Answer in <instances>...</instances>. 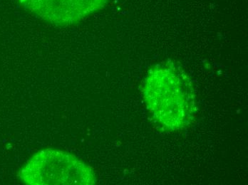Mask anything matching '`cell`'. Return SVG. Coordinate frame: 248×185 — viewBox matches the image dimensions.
Wrapping results in <instances>:
<instances>
[{"mask_svg": "<svg viewBox=\"0 0 248 185\" xmlns=\"http://www.w3.org/2000/svg\"><path fill=\"white\" fill-rule=\"evenodd\" d=\"M143 95L149 114L167 131L184 130L196 118L197 101L193 83L173 64L151 69L143 81Z\"/></svg>", "mask_w": 248, "mask_h": 185, "instance_id": "6da1fadb", "label": "cell"}, {"mask_svg": "<svg viewBox=\"0 0 248 185\" xmlns=\"http://www.w3.org/2000/svg\"><path fill=\"white\" fill-rule=\"evenodd\" d=\"M30 185H93L97 182L94 171L77 156L46 148L32 156L18 174Z\"/></svg>", "mask_w": 248, "mask_h": 185, "instance_id": "7a4b0ae2", "label": "cell"}, {"mask_svg": "<svg viewBox=\"0 0 248 185\" xmlns=\"http://www.w3.org/2000/svg\"><path fill=\"white\" fill-rule=\"evenodd\" d=\"M107 0H25L30 8L49 22L67 25L77 23L104 7Z\"/></svg>", "mask_w": 248, "mask_h": 185, "instance_id": "3957f363", "label": "cell"}]
</instances>
